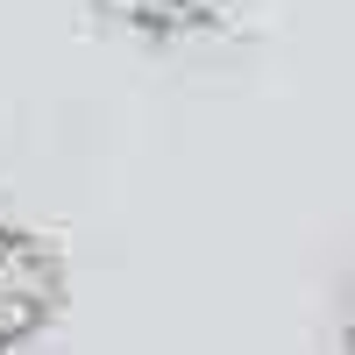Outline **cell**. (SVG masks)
<instances>
[{
  "label": "cell",
  "instance_id": "6da1fadb",
  "mask_svg": "<svg viewBox=\"0 0 355 355\" xmlns=\"http://www.w3.org/2000/svg\"><path fill=\"white\" fill-rule=\"evenodd\" d=\"M50 291H57L50 256L28 242V234L0 227V355H8V348L50 313Z\"/></svg>",
  "mask_w": 355,
  "mask_h": 355
},
{
  "label": "cell",
  "instance_id": "7a4b0ae2",
  "mask_svg": "<svg viewBox=\"0 0 355 355\" xmlns=\"http://www.w3.org/2000/svg\"><path fill=\"white\" fill-rule=\"evenodd\" d=\"M220 0H93V15L128 28V36H150V43H171V36H199L214 21Z\"/></svg>",
  "mask_w": 355,
  "mask_h": 355
},
{
  "label": "cell",
  "instance_id": "3957f363",
  "mask_svg": "<svg viewBox=\"0 0 355 355\" xmlns=\"http://www.w3.org/2000/svg\"><path fill=\"white\" fill-rule=\"evenodd\" d=\"M348 341H355V313H348Z\"/></svg>",
  "mask_w": 355,
  "mask_h": 355
}]
</instances>
